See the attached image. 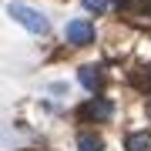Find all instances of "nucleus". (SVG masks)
I'll return each mask as SVG.
<instances>
[{
  "label": "nucleus",
  "instance_id": "obj_1",
  "mask_svg": "<svg viewBox=\"0 0 151 151\" xmlns=\"http://www.w3.org/2000/svg\"><path fill=\"white\" fill-rule=\"evenodd\" d=\"M7 14H10L17 24H24L30 34H47V30H50L47 17H44L40 10H34V7H27V4H20V0H14V4L7 7Z\"/></svg>",
  "mask_w": 151,
  "mask_h": 151
},
{
  "label": "nucleus",
  "instance_id": "obj_2",
  "mask_svg": "<svg viewBox=\"0 0 151 151\" xmlns=\"http://www.w3.org/2000/svg\"><path fill=\"white\" fill-rule=\"evenodd\" d=\"M111 101L108 97H91V101L81 108V118H87V121H108L111 118Z\"/></svg>",
  "mask_w": 151,
  "mask_h": 151
},
{
  "label": "nucleus",
  "instance_id": "obj_3",
  "mask_svg": "<svg viewBox=\"0 0 151 151\" xmlns=\"http://www.w3.org/2000/svg\"><path fill=\"white\" fill-rule=\"evenodd\" d=\"M64 34H67V40H70V44H77V47H84V44H91V40H94V27H91L87 20H70Z\"/></svg>",
  "mask_w": 151,
  "mask_h": 151
},
{
  "label": "nucleus",
  "instance_id": "obj_4",
  "mask_svg": "<svg viewBox=\"0 0 151 151\" xmlns=\"http://www.w3.org/2000/svg\"><path fill=\"white\" fill-rule=\"evenodd\" d=\"M77 81H81L87 91H101V67L94 64H84L81 70H77Z\"/></svg>",
  "mask_w": 151,
  "mask_h": 151
},
{
  "label": "nucleus",
  "instance_id": "obj_5",
  "mask_svg": "<svg viewBox=\"0 0 151 151\" xmlns=\"http://www.w3.org/2000/svg\"><path fill=\"white\" fill-rule=\"evenodd\" d=\"M128 151H151V131H134V134H128Z\"/></svg>",
  "mask_w": 151,
  "mask_h": 151
},
{
  "label": "nucleus",
  "instance_id": "obj_6",
  "mask_svg": "<svg viewBox=\"0 0 151 151\" xmlns=\"http://www.w3.org/2000/svg\"><path fill=\"white\" fill-rule=\"evenodd\" d=\"M77 148H81V151H101L104 141L97 134H87V131H84V134H77Z\"/></svg>",
  "mask_w": 151,
  "mask_h": 151
},
{
  "label": "nucleus",
  "instance_id": "obj_7",
  "mask_svg": "<svg viewBox=\"0 0 151 151\" xmlns=\"http://www.w3.org/2000/svg\"><path fill=\"white\" fill-rule=\"evenodd\" d=\"M81 4H84V10H91V14H104L114 0H81Z\"/></svg>",
  "mask_w": 151,
  "mask_h": 151
}]
</instances>
